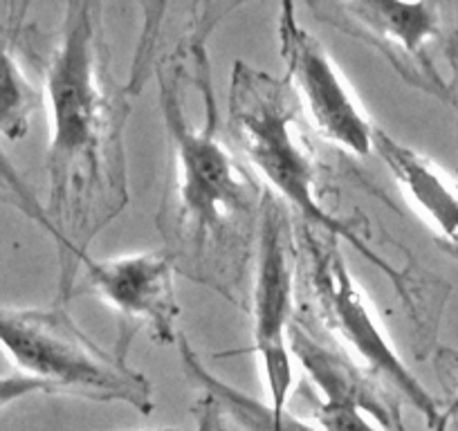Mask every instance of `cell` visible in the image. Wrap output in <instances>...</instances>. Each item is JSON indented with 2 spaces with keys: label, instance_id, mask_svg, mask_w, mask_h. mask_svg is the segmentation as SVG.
I'll list each match as a JSON object with an SVG mask.
<instances>
[{
  "label": "cell",
  "instance_id": "obj_3",
  "mask_svg": "<svg viewBox=\"0 0 458 431\" xmlns=\"http://www.w3.org/2000/svg\"><path fill=\"white\" fill-rule=\"evenodd\" d=\"M229 126L252 169L272 189V196L284 198L303 223L349 243L395 285L404 301L411 303L407 279L358 230L339 221L321 202L319 162L301 129V104L288 79L236 61L229 81Z\"/></svg>",
  "mask_w": 458,
  "mask_h": 431
},
{
  "label": "cell",
  "instance_id": "obj_13",
  "mask_svg": "<svg viewBox=\"0 0 458 431\" xmlns=\"http://www.w3.org/2000/svg\"><path fill=\"white\" fill-rule=\"evenodd\" d=\"M41 101L10 43L0 38V138L21 142L28 138Z\"/></svg>",
  "mask_w": 458,
  "mask_h": 431
},
{
  "label": "cell",
  "instance_id": "obj_10",
  "mask_svg": "<svg viewBox=\"0 0 458 431\" xmlns=\"http://www.w3.org/2000/svg\"><path fill=\"white\" fill-rule=\"evenodd\" d=\"M308 10L344 32L371 41L389 55L395 68L400 61H420L425 47L440 32V10L434 3L395 0H351V3H310Z\"/></svg>",
  "mask_w": 458,
  "mask_h": 431
},
{
  "label": "cell",
  "instance_id": "obj_17",
  "mask_svg": "<svg viewBox=\"0 0 458 431\" xmlns=\"http://www.w3.org/2000/svg\"><path fill=\"white\" fill-rule=\"evenodd\" d=\"M449 61H452L454 70H456V74H458V38L452 43V47H449Z\"/></svg>",
  "mask_w": 458,
  "mask_h": 431
},
{
  "label": "cell",
  "instance_id": "obj_9",
  "mask_svg": "<svg viewBox=\"0 0 458 431\" xmlns=\"http://www.w3.org/2000/svg\"><path fill=\"white\" fill-rule=\"evenodd\" d=\"M86 283L117 315L140 324L160 344H178L175 258L166 249L83 261Z\"/></svg>",
  "mask_w": 458,
  "mask_h": 431
},
{
  "label": "cell",
  "instance_id": "obj_12",
  "mask_svg": "<svg viewBox=\"0 0 458 431\" xmlns=\"http://www.w3.org/2000/svg\"><path fill=\"white\" fill-rule=\"evenodd\" d=\"M175 346L180 351L182 368L189 380L196 382L202 393H209L211 398L218 400L223 411L229 413V418H234L245 431H321L319 427L299 420L288 409L275 411L270 404H263L261 400L252 398V395L243 393L236 386L216 377L214 373L207 371V367L200 362V358L184 335L178 337Z\"/></svg>",
  "mask_w": 458,
  "mask_h": 431
},
{
  "label": "cell",
  "instance_id": "obj_8",
  "mask_svg": "<svg viewBox=\"0 0 458 431\" xmlns=\"http://www.w3.org/2000/svg\"><path fill=\"white\" fill-rule=\"evenodd\" d=\"M288 346L321 393L315 407L321 431H404L398 400L391 398L389 386L346 351L317 340L308 319L294 317Z\"/></svg>",
  "mask_w": 458,
  "mask_h": 431
},
{
  "label": "cell",
  "instance_id": "obj_2",
  "mask_svg": "<svg viewBox=\"0 0 458 431\" xmlns=\"http://www.w3.org/2000/svg\"><path fill=\"white\" fill-rule=\"evenodd\" d=\"M184 65L157 70L160 106L171 151L169 214L171 241L178 254L198 267L196 279L225 288L232 272L239 275L248 257L250 234L259 230L266 193L254 175L229 151L220 138V120L211 95L205 47L198 55V90L202 120L193 124L184 108Z\"/></svg>",
  "mask_w": 458,
  "mask_h": 431
},
{
  "label": "cell",
  "instance_id": "obj_18",
  "mask_svg": "<svg viewBox=\"0 0 458 431\" xmlns=\"http://www.w3.org/2000/svg\"><path fill=\"white\" fill-rule=\"evenodd\" d=\"M447 420H449V416H447V413H445V416L440 418L438 425L434 427V431H447Z\"/></svg>",
  "mask_w": 458,
  "mask_h": 431
},
{
  "label": "cell",
  "instance_id": "obj_19",
  "mask_svg": "<svg viewBox=\"0 0 458 431\" xmlns=\"http://www.w3.org/2000/svg\"><path fill=\"white\" fill-rule=\"evenodd\" d=\"M147 431H178V429H171V427H162V429H147Z\"/></svg>",
  "mask_w": 458,
  "mask_h": 431
},
{
  "label": "cell",
  "instance_id": "obj_7",
  "mask_svg": "<svg viewBox=\"0 0 458 431\" xmlns=\"http://www.w3.org/2000/svg\"><path fill=\"white\" fill-rule=\"evenodd\" d=\"M276 38L285 79L317 133L351 156L364 157L373 153L377 126L362 111L324 46L299 23L297 5L293 3L279 7Z\"/></svg>",
  "mask_w": 458,
  "mask_h": 431
},
{
  "label": "cell",
  "instance_id": "obj_15",
  "mask_svg": "<svg viewBox=\"0 0 458 431\" xmlns=\"http://www.w3.org/2000/svg\"><path fill=\"white\" fill-rule=\"evenodd\" d=\"M30 395H56L46 382L30 376H0V409L10 407Z\"/></svg>",
  "mask_w": 458,
  "mask_h": 431
},
{
  "label": "cell",
  "instance_id": "obj_16",
  "mask_svg": "<svg viewBox=\"0 0 458 431\" xmlns=\"http://www.w3.org/2000/svg\"><path fill=\"white\" fill-rule=\"evenodd\" d=\"M193 413H196V431H227L223 407L209 393L200 395Z\"/></svg>",
  "mask_w": 458,
  "mask_h": 431
},
{
  "label": "cell",
  "instance_id": "obj_1",
  "mask_svg": "<svg viewBox=\"0 0 458 431\" xmlns=\"http://www.w3.org/2000/svg\"><path fill=\"white\" fill-rule=\"evenodd\" d=\"M52 138L47 182L52 223L65 241L59 299H70L86 248L129 202L124 129L129 95L110 74L101 5L70 3L46 72Z\"/></svg>",
  "mask_w": 458,
  "mask_h": 431
},
{
  "label": "cell",
  "instance_id": "obj_5",
  "mask_svg": "<svg viewBox=\"0 0 458 431\" xmlns=\"http://www.w3.org/2000/svg\"><path fill=\"white\" fill-rule=\"evenodd\" d=\"M294 241L297 252L303 254L306 285L326 331L342 342L351 358H358V362L380 377L389 389L407 398L434 429L443 418L434 395L409 371L394 349L385 328L376 319V312L360 290L349 263L339 252L337 239L326 232L319 234L317 227L301 223Z\"/></svg>",
  "mask_w": 458,
  "mask_h": 431
},
{
  "label": "cell",
  "instance_id": "obj_6",
  "mask_svg": "<svg viewBox=\"0 0 458 431\" xmlns=\"http://www.w3.org/2000/svg\"><path fill=\"white\" fill-rule=\"evenodd\" d=\"M297 241L285 207L266 191L257 230V267L252 288V340L263 389L275 411L288 409L294 386L293 355L288 346L294 319V270Z\"/></svg>",
  "mask_w": 458,
  "mask_h": 431
},
{
  "label": "cell",
  "instance_id": "obj_4",
  "mask_svg": "<svg viewBox=\"0 0 458 431\" xmlns=\"http://www.w3.org/2000/svg\"><path fill=\"white\" fill-rule=\"evenodd\" d=\"M0 349L23 376L46 382L56 395L124 402L144 416L156 409L147 376L131 368L124 355L95 344L64 299L46 308L0 306Z\"/></svg>",
  "mask_w": 458,
  "mask_h": 431
},
{
  "label": "cell",
  "instance_id": "obj_14",
  "mask_svg": "<svg viewBox=\"0 0 458 431\" xmlns=\"http://www.w3.org/2000/svg\"><path fill=\"white\" fill-rule=\"evenodd\" d=\"M0 200L16 207L19 211H23V216H28L30 221L37 223V225L41 227L52 241H55V245L59 248V254H61V266H64L65 257H68L65 241L61 239L59 230H56L55 223H52L46 207L38 202V198L34 196L32 189L28 187V182L21 178V173L14 169V165H12L10 157L5 156L3 148H0Z\"/></svg>",
  "mask_w": 458,
  "mask_h": 431
},
{
  "label": "cell",
  "instance_id": "obj_11",
  "mask_svg": "<svg viewBox=\"0 0 458 431\" xmlns=\"http://www.w3.org/2000/svg\"><path fill=\"white\" fill-rule=\"evenodd\" d=\"M373 153L385 162L407 200L425 216L440 239L458 252V189L443 171L382 129H376L373 135Z\"/></svg>",
  "mask_w": 458,
  "mask_h": 431
}]
</instances>
